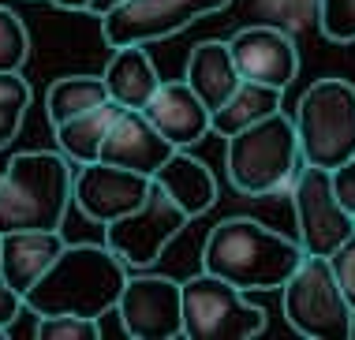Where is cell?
<instances>
[{"label":"cell","mask_w":355,"mask_h":340,"mask_svg":"<svg viewBox=\"0 0 355 340\" xmlns=\"http://www.w3.org/2000/svg\"><path fill=\"white\" fill-rule=\"evenodd\" d=\"M128 266L101 243H64L42 277L23 291V310L45 314H79L105 318L112 314Z\"/></svg>","instance_id":"1"},{"label":"cell","mask_w":355,"mask_h":340,"mask_svg":"<svg viewBox=\"0 0 355 340\" xmlns=\"http://www.w3.org/2000/svg\"><path fill=\"white\" fill-rule=\"evenodd\" d=\"M303 247L254 217H228L202 243V273L228 280L239 291H277L300 266Z\"/></svg>","instance_id":"2"},{"label":"cell","mask_w":355,"mask_h":340,"mask_svg":"<svg viewBox=\"0 0 355 340\" xmlns=\"http://www.w3.org/2000/svg\"><path fill=\"white\" fill-rule=\"evenodd\" d=\"M71 161L64 153L26 150L0 176V236L26 228H60L71 206Z\"/></svg>","instance_id":"3"},{"label":"cell","mask_w":355,"mask_h":340,"mask_svg":"<svg viewBox=\"0 0 355 340\" xmlns=\"http://www.w3.org/2000/svg\"><path fill=\"white\" fill-rule=\"evenodd\" d=\"M300 139H295L292 116L277 109L262 120L247 124L243 131L225 139V169L228 183L239 194L251 198H266L284 187H292L295 172H300Z\"/></svg>","instance_id":"4"},{"label":"cell","mask_w":355,"mask_h":340,"mask_svg":"<svg viewBox=\"0 0 355 340\" xmlns=\"http://www.w3.org/2000/svg\"><path fill=\"white\" fill-rule=\"evenodd\" d=\"M292 124L303 164L333 169L348 161L355 153V83L337 75L314 79L295 105Z\"/></svg>","instance_id":"5"},{"label":"cell","mask_w":355,"mask_h":340,"mask_svg":"<svg viewBox=\"0 0 355 340\" xmlns=\"http://www.w3.org/2000/svg\"><path fill=\"white\" fill-rule=\"evenodd\" d=\"M284 322L306 340H348L355 325V310L329 273L322 255H303L292 277L281 284Z\"/></svg>","instance_id":"6"},{"label":"cell","mask_w":355,"mask_h":340,"mask_svg":"<svg viewBox=\"0 0 355 340\" xmlns=\"http://www.w3.org/2000/svg\"><path fill=\"white\" fill-rule=\"evenodd\" d=\"M180 325L191 340H254L266 333V310L214 273L180 284Z\"/></svg>","instance_id":"7"},{"label":"cell","mask_w":355,"mask_h":340,"mask_svg":"<svg viewBox=\"0 0 355 340\" xmlns=\"http://www.w3.org/2000/svg\"><path fill=\"white\" fill-rule=\"evenodd\" d=\"M187 225H191V217L150 180V194L142 198V206L105 225V247L128 269H146L165 255V247Z\"/></svg>","instance_id":"8"},{"label":"cell","mask_w":355,"mask_h":340,"mask_svg":"<svg viewBox=\"0 0 355 340\" xmlns=\"http://www.w3.org/2000/svg\"><path fill=\"white\" fill-rule=\"evenodd\" d=\"M232 0H123L101 15L105 45H150L187 31L195 19L225 12Z\"/></svg>","instance_id":"9"},{"label":"cell","mask_w":355,"mask_h":340,"mask_svg":"<svg viewBox=\"0 0 355 340\" xmlns=\"http://www.w3.org/2000/svg\"><path fill=\"white\" fill-rule=\"evenodd\" d=\"M292 210L303 255L325 258L355 232V217L340 206L329 187V169H318V164H300L292 180Z\"/></svg>","instance_id":"10"},{"label":"cell","mask_w":355,"mask_h":340,"mask_svg":"<svg viewBox=\"0 0 355 340\" xmlns=\"http://www.w3.org/2000/svg\"><path fill=\"white\" fill-rule=\"evenodd\" d=\"M120 329L135 340H172L184 337L180 325V280L172 277H128L112 307Z\"/></svg>","instance_id":"11"},{"label":"cell","mask_w":355,"mask_h":340,"mask_svg":"<svg viewBox=\"0 0 355 340\" xmlns=\"http://www.w3.org/2000/svg\"><path fill=\"white\" fill-rule=\"evenodd\" d=\"M146 194H150V176L120 169V164L86 161L71 172V202L98 225H109V221L142 206Z\"/></svg>","instance_id":"12"},{"label":"cell","mask_w":355,"mask_h":340,"mask_svg":"<svg viewBox=\"0 0 355 340\" xmlns=\"http://www.w3.org/2000/svg\"><path fill=\"white\" fill-rule=\"evenodd\" d=\"M228 53L239 71V79L262 83L273 90H288L300 75V49L281 26H243L228 37Z\"/></svg>","instance_id":"13"},{"label":"cell","mask_w":355,"mask_h":340,"mask_svg":"<svg viewBox=\"0 0 355 340\" xmlns=\"http://www.w3.org/2000/svg\"><path fill=\"white\" fill-rule=\"evenodd\" d=\"M172 150H176V146L165 142V135L153 128L139 109H120L116 120L109 124V131H105V139H101L98 161L120 164V169L142 172V176H153Z\"/></svg>","instance_id":"14"},{"label":"cell","mask_w":355,"mask_h":340,"mask_svg":"<svg viewBox=\"0 0 355 340\" xmlns=\"http://www.w3.org/2000/svg\"><path fill=\"white\" fill-rule=\"evenodd\" d=\"M146 120L165 135V142H172L176 150H191L198 139L209 135V109L195 97V90L184 79H172L153 90V97L139 109Z\"/></svg>","instance_id":"15"},{"label":"cell","mask_w":355,"mask_h":340,"mask_svg":"<svg viewBox=\"0 0 355 340\" xmlns=\"http://www.w3.org/2000/svg\"><path fill=\"white\" fill-rule=\"evenodd\" d=\"M60 247H64L60 228L4 232V236H0V277L23 296V291L49 269V262L60 255Z\"/></svg>","instance_id":"16"},{"label":"cell","mask_w":355,"mask_h":340,"mask_svg":"<svg viewBox=\"0 0 355 340\" xmlns=\"http://www.w3.org/2000/svg\"><path fill=\"white\" fill-rule=\"evenodd\" d=\"M150 180L157 183L191 221L202 217L206 210H214V202H217V176L209 172L206 161L191 158L187 150H172L165 158V164H161Z\"/></svg>","instance_id":"17"},{"label":"cell","mask_w":355,"mask_h":340,"mask_svg":"<svg viewBox=\"0 0 355 340\" xmlns=\"http://www.w3.org/2000/svg\"><path fill=\"white\" fill-rule=\"evenodd\" d=\"M101 83L109 101H116L120 109H142L161 86V75L150 60L146 45H116L112 60L101 71Z\"/></svg>","instance_id":"18"},{"label":"cell","mask_w":355,"mask_h":340,"mask_svg":"<svg viewBox=\"0 0 355 340\" xmlns=\"http://www.w3.org/2000/svg\"><path fill=\"white\" fill-rule=\"evenodd\" d=\"M184 83L195 90L198 101L214 112L217 105L239 86V71L232 64V53H228V42L206 37V42H198L195 49H191L187 64H184Z\"/></svg>","instance_id":"19"},{"label":"cell","mask_w":355,"mask_h":340,"mask_svg":"<svg viewBox=\"0 0 355 340\" xmlns=\"http://www.w3.org/2000/svg\"><path fill=\"white\" fill-rule=\"evenodd\" d=\"M277 109H284V90H273V86L239 79L236 90L228 94L214 112H209V135L228 139V135L243 131L247 124L262 120V116H270Z\"/></svg>","instance_id":"20"},{"label":"cell","mask_w":355,"mask_h":340,"mask_svg":"<svg viewBox=\"0 0 355 340\" xmlns=\"http://www.w3.org/2000/svg\"><path fill=\"white\" fill-rule=\"evenodd\" d=\"M116 112H120L116 101H101V105H94V109L71 116V120L56 124L53 131H56V146H60V153L71 164L98 161L101 139H105V131H109V124L116 120Z\"/></svg>","instance_id":"21"},{"label":"cell","mask_w":355,"mask_h":340,"mask_svg":"<svg viewBox=\"0 0 355 340\" xmlns=\"http://www.w3.org/2000/svg\"><path fill=\"white\" fill-rule=\"evenodd\" d=\"M101 101H109L101 75H64V79H56L49 86V94H45V116H49V124L56 128V124L71 120V116L94 109V105H101Z\"/></svg>","instance_id":"22"},{"label":"cell","mask_w":355,"mask_h":340,"mask_svg":"<svg viewBox=\"0 0 355 340\" xmlns=\"http://www.w3.org/2000/svg\"><path fill=\"white\" fill-rule=\"evenodd\" d=\"M31 109V83L19 71H0V150L19 135Z\"/></svg>","instance_id":"23"},{"label":"cell","mask_w":355,"mask_h":340,"mask_svg":"<svg viewBox=\"0 0 355 340\" xmlns=\"http://www.w3.org/2000/svg\"><path fill=\"white\" fill-rule=\"evenodd\" d=\"M31 56V31L12 8H0V71H23Z\"/></svg>","instance_id":"24"},{"label":"cell","mask_w":355,"mask_h":340,"mask_svg":"<svg viewBox=\"0 0 355 340\" xmlns=\"http://www.w3.org/2000/svg\"><path fill=\"white\" fill-rule=\"evenodd\" d=\"M37 337L42 340H98L101 322L79 314H45L37 318Z\"/></svg>","instance_id":"25"},{"label":"cell","mask_w":355,"mask_h":340,"mask_svg":"<svg viewBox=\"0 0 355 340\" xmlns=\"http://www.w3.org/2000/svg\"><path fill=\"white\" fill-rule=\"evenodd\" d=\"M318 23L329 42H355V0H318Z\"/></svg>","instance_id":"26"},{"label":"cell","mask_w":355,"mask_h":340,"mask_svg":"<svg viewBox=\"0 0 355 340\" xmlns=\"http://www.w3.org/2000/svg\"><path fill=\"white\" fill-rule=\"evenodd\" d=\"M325 262H329V273L337 280V288L344 291L348 307L355 310V232L340 243V247H333L329 255H325Z\"/></svg>","instance_id":"27"},{"label":"cell","mask_w":355,"mask_h":340,"mask_svg":"<svg viewBox=\"0 0 355 340\" xmlns=\"http://www.w3.org/2000/svg\"><path fill=\"white\" fill-rule=\"evenodd\" d=\"M329 187H333V194H337L340 206L355 217V153L348 161H340V164L329 169Z\"/></svg>","instance_id":"28"},{"label":"cell","mask_w":355,"mask_h":340,"mask_svg":"<svg viewBox=\"0 0 355 340\" xmlns=\"http://www.w3.org/2000/svg\"><path fill=\"white\" fill-rule=\"evenodd\" d=\"M19 314H23V296H19V291L0 277V329H8Z\"/></svg>","instance_id":"29"},{"label":"cell","mask_w":355,"mask_h":340,"mask_svg":"<svg viewBox=\"0 0 355 340\" xmlns=\"http://www.w3.org/2000/svg\"><path fill=\"white\" fill-rule=\"evenodd\" d=\"M123 4V0H86V12H90V15H105V12H112V8H120Z\"/></svg>","instance_id":"30"},{"label":"cell","mask_w":355,"mask_h":340,"mask_svg":"<svg viewBox=\"0 0 355 340\" xmlns=\"http://www.w3.org/2000/svg\"><path fill=\"white\" fill-rule=\"evenodd\" d=\"M49 4L64 8V12H86V0H49Z\"/></svg>","instance_id":"31"},{"label":"cell","mask_w":355,"mask_h":340,"mask_svg":"<svg viewBox=\"0 0 355 340\" xmlns=\"http://www.w3.org/2000/svg\"><path fill=\"white\" fill-rule=\"evenodd\" d=\"M4 337H8V329H0V340H4Z\"/></svg>","instance_id":"32"},{"label":"cell","mask_w":355,"mask_h":340,"mask_svg":"<svg viewBox=\"0 0 355 340\" xmlns=\"http://www.w3.org/2000/svg\"><path fill=\"white\" fill-rule=\"evenodd\" d=\"M352 337H355V325H352Z\"/></svg>","instance_id":"33"}]
</instances>
